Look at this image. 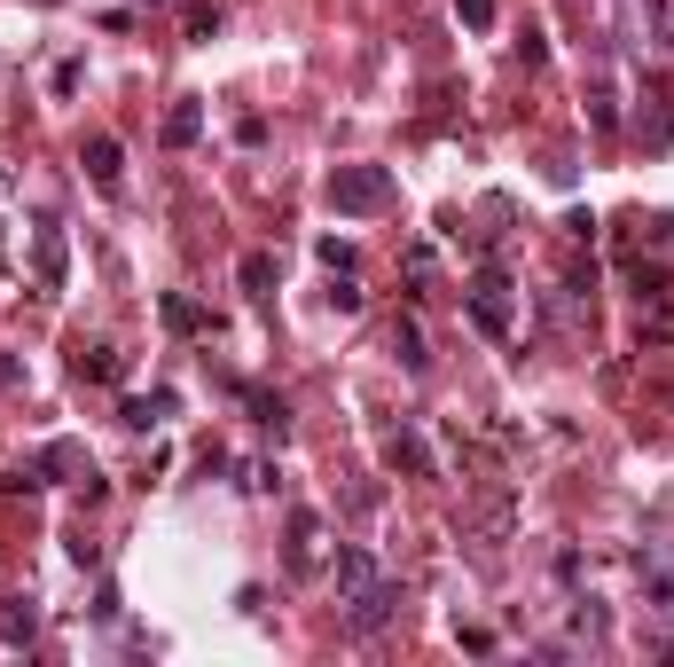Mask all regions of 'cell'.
Segmentation results:
<instances>
[{
  "instance_id": "cell-1",
  "label": "cell",
  "mask_w": 674,
  "mask_h": 667,
  "mask_svg": "<svg viewBox=\"0 0 674 667\" xmlns=\"http://www.w3.org/2000/svg\"><path fill=\"white\" fill-rule=\"evenodd\" d=\"M329 212H354V220L392 212V174L385 165H337L329 174Z\"/></svg>"
},
{
  "instance_id": "cell-2",
  "label": "cell",
  "mask_w": 674,
  "mask_h": 667,
  "mask_svg": "<svg viewBox=\"0 0 674 667\" xmlns=\"http://www.w3.org/2000/svg\"><path fill=\"white\" fill-rule=\"evenodd\" d=\"M502 291H510L502 275H478V291H471V322L486 330V338H510V299Z\"/></svg>"
},
{
  "instance_id": "cell-3",
  "label": "cell",
  "mask_w": 674,
  "mask_h": 667,
  "mask_svg": "<svg viewBox=\"0 0 674 667\" xmlns=\"http://www.w3.org/2000/svg\"><path fill=\"white\" fill-rule=\"evenodd\" d=\"M392 605H400V590H392V581H369V590H354V613H346V621L369 636V628H385V621H392Z\"/></svg>"
},
{
  "instance_id": "cell-4",
  "label": "cell",
  "mask_w": 674,
  "mask_h": 667,
  "mask_svg": "<svg viewBox=\"0 0 674 667\" xmlns=\"http://www.w3.org/2000/svg\"><path fill=\"white\" fill-rule=\"evenodd\" d=\"M78 165L95 174V189H118V174H126V149L110 142V134H87V149H78Z\"/></svg>"
},
{
  "instance_id": "cell-5",
  "label": "cell",
  "mask_w": 674,
  "mask_h": 667,
  "mask_svg": "<svg viewBox=\"0 0 674 667\" xmlns=\"http://www.w3.org/2000/svg\"><path fill=\"white\" fill-rule=\"evenodd\" d=\"M165 142H173V149H197V142H204V103H173V111H165Z\"/></svg>"
},
{
  "instance_id": "cell-6",
  "label": "cell",
  "mask_w": 674,
  "mask_h": 667,
  "mask_svg": "<svg viewBox=\"0 0 674 667\" xmlns=\"http://www.w3.org/2000/svg\"><path fill=\"white\" fill-rule=\"evenodd\" d=\"M243 408L260 416L267 432H283V425H291V408H283V393H267V385H243Z\"/></svg>"
},
{
  "instance_id": "cell-7",
  "label": "cell",
  "mask_w": 674,
  "mask_h": 667,
  "mask_svg": "<svg viewBox=\"0 0 674 667\" xmlns=\"http://www.w3.org/2000/svg\"><path fill=\"white\" fill-rule=\"evenodd\" d=\"M118 416H126V425H134V432H149V425H157V416H173V393H134V400H126Z\"/></svg>"
},
{
  "instance_id": "cell-8",
  "label": "cell",
  "mask_w": 674,
  "mask_h": 667,
  "mask_svg": "<svg viewBox=\"0 0 674 667\" xmlns=\"http://www.w3.org/2000/svg\"><path fill=\"white\" fill-rule=\"evenodd\" d=\"M385 456H392V471H415V479L432 471V456H424V440H415V432H392V440H385Z\"/></svg>"
},
{
  "instance_id": "cell-9",
  "label": "cell",
  "mask_w": 674,
  "mask_h": 667,
  "mask_svg": "<svg viewBox=\"0 0 674 667\" xmlns=\"http://www.w3.org/2000/svg\"><path fill=\"white\" fill-rule=\"evenodd\" d=\"M369 581H377V565H369V550H337V590H369Z\"/></svg>"
},
{
  "instance_id": "cell-10",
  "label": "cell",
  "mask_w": 674,
  "mask_h": 667,
  "mask_svg": "<svg viewBox=\"0 0 674 667\" xmlns=\"http://www.w3.org/2000/svg\"><path fill=\"white\" fill-rule=\"evenodd\" d=\"M235 275H243V291H251V299H267V291H275V260H267V252H243V268H235Z\"/></svg>"
},
{
  "instance_id": "cell-11",
  "label": "cell",
  "mask_w": 674,
  "mask_h": 667,
  "mask_svg": "<svg viewBox=\"0 0 674 667\" xmlns=\"http://www.w3.org/2000/svg\"><path fill=\"white\" fill-rule=\"evenodd\" d=\"M392 354L408 362V369H424L432 354H424V330H415V322H392Z\"/></svg>"
},
{
  "instance_id": "cell-12",
  "label": "cell",
  "mask_w": 674,
  "mask_h": 667,
  "mask_svg": "<svg viewBox=\"0 0 674 667\" xmlns=\"http://www.w3.org/2000/svg\"><path fill=\"white\" fill-rule=\"evenodd\" d=\"M78 377L110 385V377H118V354H110V346H78Z\"/></svg>"
},
{
  "instance_id": "cell-13",
  "label": "cell",
  "mask_w": 674,
  "mask_h": 667,
  "mask_svg": "<svg viewBox=\"0 0 674 667\" xmlns=\"http://www.w3.org/2000/svg\"><path fill=\"white\" fill-rule=\"evenodd\" d=\"M40 283H63V236L40 228Z\"/></svg>"
},
{
  "instance_id": "cell-14",
  "label": "cell",
  "mask_w": 674,
  "mask_h": 667,
  "mask_svg": "<svg viewBox=\"0 0 674 667\" xmlns=\"http://www.w3.org/2000/svg\"><path fill=\"white\" fill-rule=\"evenodd\" d=\"M165 330H181V338H197V330H204V314H197L189 299H165Z\"/></svg>"
},
{
  "instance_id": "cell-15",
  "label": "cell",
  "mask_w": 674,
  "mask_h": 667,
  "mask_svg": "<svg viewBox=\"0 0 674 667\" xmlns=\"http://www.w3.org/2000/svg\"><path fill=\"white\" fill-rule=\"evenodd\" d=\"M314 252H322V268H337V275H354V243H346V236H322Z\"/></svg>"
},
{
  "instance_id": "cell-16",
  "label": "cell",
  "mask_w": 674,
  "mask_h": 667,
  "mask_svg": "<svg viewBox=\"0 0 674 667\" xmlns=\"http://www.w3.org/2000/svg\"><path fill=\"white\" fill-rule=\"evenodd\" d=\"M455 17H463L471 32H486V24H494V0H455Z\"/></svg>"
},
{
  "instance_id": "cell-17",
  "label": "cell",
  "mask_w": 674,
  "mask_h": 667,
  "mask_svg": "<svg viewBox=\"0 0 674 667\" xmlns=\"http://www.w3.org/2000/svg\"><path fill=\"white\" fill-rule=\"evenodd\" d=\"M220 32V9H189V40H212Z\"/></svg>"
}]
</instances>
